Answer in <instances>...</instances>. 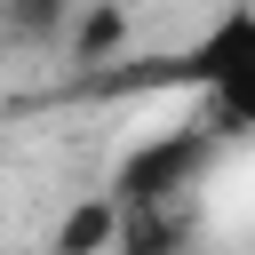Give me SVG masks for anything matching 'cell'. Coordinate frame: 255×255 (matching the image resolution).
<instances>
[{
  "label": "cell",
  "mask_w": 255,
  "mask_h": 255,
  "mask_svg": "<svg viewBox=\"0 0 255 255\" xmlns=\"http://www.w3.org/2000/svg\"><path fill=\"white\" fill-rule=\"evenodd\" d=\"M223 128L215 120H191V128H167L151 143H135L112 175V207H120V231H143V223H191V191L207 183V167L223 159Z\"/></svg>",
  "instance_id": "1"
},
{
  "label": "cell",
  "mask_w": 255,
  "mask_h": 255,
  "mask_svg": "<svg viewBox=\"0 0 255 255\" xmlns=\"http://www.w3.org/2000/svg\"><path fill=\"white\" fill-rule=\"evenodd\" d=\"M175 88L207 96V120L223 135H255V0H231L199 24V40L183 56H167Z\"/></svg>",
  "instance_id": "2"
},
{
  "label": "cell",
  "mask_w": 255,
  "mask_h": 255,
  "mask_svg": "<svg viewBox=\"0 0 255 255\" xmlns=\"http://www.w3.org/2000/svg\"><path fill=\"white\" fill-rule=\"evenodd\" d=\"M72 8H80V0H8V24H16L24 40H48V32L72 24Z\"/></svg>",
  "instance_id": "3"
}]
</instances>
